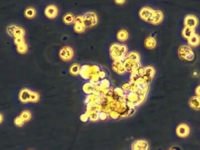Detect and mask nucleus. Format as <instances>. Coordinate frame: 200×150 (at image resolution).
<instances>
[{
	"label": "nucleus",
	"instance_id": "1",
	"mask_svg": "<svg viewBox=\"0 0 200 150\" xmlns=\"http://www.w3.org/2000/svg\"><path fill=\"white\" fill-rule=\"evenodd\" d=\"M19 98L22 103L37 102L39 99V95L38 93L30 90L29 89H22L19 93Z\"/></svg>",
	"mask_w": 200,
	"mask_h": 150
},
{
	"label": "nucleus",
	"instance_id": "2",
	"mask_svg": "<svg viewBox=\"0 0 200 150\" xmlns=\"http://www.w3.org/2000/svg\"><path fill=\"white\" fill-rule=\"evenodd\" d=\"M179 53L181 58L189 61H191L194 58V54L188 46H181L179 49Z\"/></svg>",
	"mask_w": 200,
	"mask_h": 150
},
{
	"label": "nucleus",
	"instance_id": "3",
	"mask_svg": "<svg viewBox=\"0 0 200 150\" xmlns=\"http://www.w3.org/2000/svg\"><path fill=\"white\" fill-rule=\"evenodd\" d=\"M189 131L190 130L189 126L184 123L180 124L176 129V134L181 138L187 137L189 135Z\"/></svg>",
	"mask_w": 200,
	"mask_h": 150
},
{
	"label": "nucleus",
	"instance_id": "4",
	"mask_svg": "<svg viewBox=\"0 0 200 150\" xmlns=\"http://www.w3.org/2000/svg\"><path fill=\"white\" fill-rule=\"evenodd\" d=\"M45 15L49 18L53 19L54 18L58 13V10L57 7L54 5H49L45 9Z\"/></svg>",
	"mask_w": 200,
	"mask_h": 150
},
{
	"label": "nucleus",
	"instance_id": "5",
	"mask_svg": "<svg viewBox=\"0 0 200 150\" xmlns=\"http://www.w3.org/2000/svg\"><path fill=\"white\" fill-rule=\"evenodd\" d=\"M184 23L186 25V27L195 29V28L198 24V21L197 18L195 17L194 16L188 15L185 18Z\"/></svg>",
	"mask_w": 200,
	"mask_h": 150
},
{
	"label": "nucleus",
	"instance_id": "6",
	"mask_svg": "<svg viewBox=\"0 0 200 150\" xmlns=\"http://www.w3.org/2000/svg\"><path fill=\"white\" fill-rule=\"evenodd\" d=\"M155 11L152 10V9H150L149 8H143V10L142 9L141 12H140V15L142 18L143 20H151L152 15L153 14Z\"/></svg>",
	"mask_w": 200,
	"mask_h": 150
},
{
	"label": "nucleus",
	"instance_id": "7",
	"mask_svg": "<svg viewBox=\"0 0 200 150\" xmlns=\"http://www.w3.org/2000/svg\"><path fill=\"white\" fill-rule=\"evenodd\" d=\"M163 17V14L161 11H155L150 20L152 23L155 24H158L162 21Z\"/></svg>",
	"mask_w": 200,
	"mask_h": 150
},
{
	"label": "nucleus",
	"instance_id": "8",
	"mask_svg": "<svg viewBox=\"0 0 200 150\" xmlns=\"http://www.w3.org/2000/svg\"><path fill=\"white\" fill-rule=\"evenodd\" d=\"M189 105L195 110H200V97H193L189 101Z\"/></svg>",
	"mask_w": 200,
	"mask_h": 150
},
{
	"label": "nucleus",
	"instance_id": "9",
	"mask_svg": "<svg viewBox=\"0 0 200 150\" xmlns=\"http://www.w3.org/2000/svg\"><path fill=\"white\" fill-rule=\"evenodd\" d=\"M188 40L189 43L191 46H197L200 42V36L195 33L193 36L188 39Z\"/></svg>",
	"mask_w": 200,
	"mask_h": 150
},
{
	"label": "nucleus",
	"instance_id": "10",
	"mask_svg": "<svg viewBox=\"0 0 200 150\" xmlns=\"http://www.w3.org/2000/svg\"><path fill=\"white\" fill-rule=\"evenodd\" d=\"M195 34V29L191 28L189 27H186L183 31V36L187 39H189L192 36Z\"/></svg>",
	"mask_w": 200,
	"mask_h": 150
},
{
	"label": "nucleus",
	"instance_id": "11",
	"mask_svg": "<svg viewBox=\"0 0 200 150\" xmlns=\"http://www.w3.org/2000/svg\"><path fill=\"white\" fill-rule=\"evenodd\" d=\"M25 15L26 18L32 19L36 15V10L33 7H28L25 11Z\"/></svg>",
	"mask_w": 200,
	"mask_h": 150
},
{
	"label": "nucleus",
	"instance_id": "12",
	"mask_svg": "<svg viewBox=\"0 0 200 150\" xmlns=\"http://www.w3.org/2000/svg\"><path fill=\"white\" fill-rule=\"evenodd\" d=\"M20 116L21 117V118H22V120L25 122V121H28L31 118V113L28 110H24L21 113Z\"/></svg>",
	"mask_w": 200,
	"mask_h": 150
},
{
	"label": "nucleus",
	"instance_id": "13",
	"mask_svg": "<svg viewBox=\"0 0 200 150\" xmlns=\"http://www.w3.org/2000/svg\"><path fill=\"white\" fill-rule=\"evenodd\" d=\"M25 34V31L23 28L21 27H17L15 30L14 36L15 38H22L24 37Z\"/></svg>",
	"mask_w": 200,
	"mask_h": 150
},
{
	"label": "nucleus",
	"instance_id": "14",
	"mask_svg": "<svg viewBox=\"0 0 200 150\" xmlns=\"http://www.w3.org/2000/svg\"><path fill=\"white\" fill-rule=\"evenodd\" d=\"M17 51L21 54H25L28 51V46L25 43L17 46Z\"/></svg>",
	"mask_w": 200,
	"mask_h": 150
},
{
	"label": "nucleus",
	"instance_id": "15",
	"mask_svg": "<svg viewBox=\"0 0 200 150\" xmlns=\"http://www.w3.org/2000/svg\"><path fill=\"white\" fill-rule=\"evenodd\" d=\"M14 123H15L16 126L21 127L22 126H23V125L24 124L25 121L22 120V118H21L20 116H18V117H17L16 118H15Z\"/></svg>",
	"mask_w": 200,
	"mask_h": 150
},
{
	"label": "nucleus",
	"instance_id": "16",
	"mask_svg": "<svg viewBox=\"0 0 200 150\" xmlns=\"http://www.w3.org/2000/svg\"><path fill=\"white\" fill-rule=\"evenodd\" d=\"M146 41H147V42H146V46L148 48H153L155 46L156 41H155V39H153L152 38H148L147 39H146Z\"/></svg>",
	"mask_w": 200,
	"mask_h": 150
},
{
	"label": "nucleus",
	"instance_id": "17",
	"mask_svg": "<svg viewBox=\"0 0 200 150\" xmlns=\"http://www.w3.org/2000/svg\"><path fill=\"white\" fill-rule=\"evenodd\" d=\"M17 28V27H16L15 25L9 26L7 29V31L8 35H10L11 36H14V33H15V30H16Z\"/></svg>",
	"mask_w": 200,
	"mask_h": 150
},
{
	"label": "nucleus",
	"instance_id": "18",
	"mask_svg": "<svg viewBox=\"0 0 200 150\" xmlns=\"http://www.w3.org/2000/svg\"><path fill=\"white\" fill-rule=\"evenodd\" d=\"M14 42L16 45H17V46L20 45L21 44L25 43V39L24 38H15L14 39Z\"/></svg>",
	"mask_w": 200,
	"mask_h": 150
},
{
	"label": "nucleus",
	"instance_id": "19",
	"mask_svg": "<svg viewBox=\"0 0 200 150\" xmlns=\"http://www.w3.org/2000/svg\"><path fill=\"white\" fill-rule=\"evenodd\" d=\"M70 14H69L66 15L65 16V17H64V18H66V19H67V18H68V20L66 21L67 23H70L71 22L73 21V15H70Z\"/></svg>",
	"mask_w": 200,
	"mask_h": 150
},
{
	"label": "nucleus",
	"instance_id": "20",
	"mask_svg": "<svg viewBox=\"0 0 200 150\" xmlns=\"http://www.w3.org/2000/svg\"><path fill=\"white\" fill-rule=\"evenodd\" d=\"M195 93L197 96L200 97V85L197 87L195 90Z\"/></svg>",
	"mask_w": 200,
	"mask_h": 150
},
{
	"label": "nucleus",
	"instance_id": "21",
	"mask_svg": "<svg viewBox=\"0 0 200 150\" xmlns=\"http://www.w3.org/2000/svg\"><path fill=\"white\" fill-rule=\"evenodd\" d=\"M3 120H4V117H3V116L1 113H0V124L2 123L3 121Z\"/></svg>",
	"mask_w": 200,
	"mask_h": 150
},
{
	"label": "nucleus",
	"instance_id": "22",
	"mask_svg": "<svg viewBox=\"0 0 200 150\" xmlns=\"http://www.w3.org/2000/svg\"><path fill=\"white\" fill-rule=\"evenodd\" d=\"M169 150H181L179 147H173L171 148H170Z\"/></svg>",
	"mask_w": 200,
	"mask_h": 150
}]
</instances>
